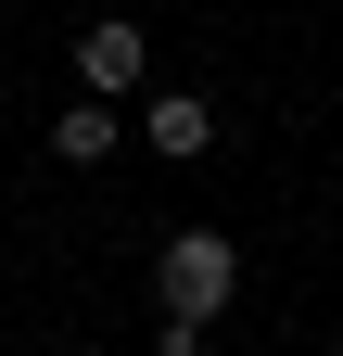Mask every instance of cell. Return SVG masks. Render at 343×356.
Masks as SVG:
<instances>
[{
	"instance_id": "6da1fadb",
	"label": "cell",
	"mask_w": 343,
	"mask_h": 356,
	"mask_svg": "<svg viewBox=\"0 0 343 356\" xmlns=\"http://www.w3.org/2000/svg\"><path fill=\"white\" fill-rule=\"evenodd\" d=\"M229 293H242V242H229V229H178V242H165V267H153V305H165L178 331H203Z\"/></svg>"
},
{
	"instance_id": "7a4b0ae2",
	"label": "cell",
	"mask_w": 343,
	"mask_h": 356,
	"mask_svg": "<svg viewBox=\"0 0 343 356\" xmlns=\"http://www.w3.org/2000/svg\"><path fill=\"white\" fill-rule=\"evenodd\" d=\"M76 76H90V89H140L153 76V38L140 26H90V38H76Z\"/></svg>"
},
{
	"instance_id": "3957f363",
	"label": "cell",
	"mask_w": 343,
	"mask_h": 356,
	"mask_svg": "<svg viewBox=\"0 0 343 356\" xmlns=\"http://www.w3.org/2000/svg\"><path fill=\"white\" fill-rule=\"evenodd\" d=\"M51 140H64V165H102V153H115V115H102V102H64Z\"/></svg>"
},
{
	"instance_id": "277c9868",
	"label": "cell",
	"mask_w": 343,
	"mask_h": 356,
	"mask_svg": "<svg viewBox=\"0 0 343 356\" xmlns=\"http://www.w3.org/2000/svg\"><path fill=\"white\" fill-rule=\"evenodd\" d=\"M203 140H217L203 102H153V153H203Z\"/></svg>"
}]
</instances>
